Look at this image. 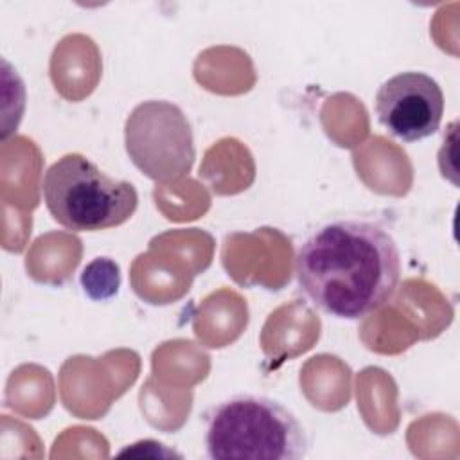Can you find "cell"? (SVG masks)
I'll use <instances>...</instances> for the list:
<instances>
[{
  "label": "cell",
  "mask_w": 460,
  "mask_h": 460,
  "mask_svg": "<svg viewBox=\"0 0 460 460\" xmlns=\"http://www.w3.org/2000/svg\"><path fill=\"white\" fill-rule=\"evenodd\" d=\"M295 275L298 289L314 307L340 320H359L395 293L401 253L381 225L336 219L302 243Z\"/></svg>",
  "instance_id": "cell-1"
},
{
  "label": "cell",
  "mask_w": 460,
  "mask_h": 460,
  "mask_svg": "<svg viewBox=\"0 0 460 460\" xmlns=\"http://www.w3.org/2000/svg\"><path fill=\"white\" fill-rule=\"evenodd\" d=\"M205 453L212 460H298L309 438L302 422L279 401L237 394L205 410Z\"/></svg>",
  "instance_id": "cell-2"
},
{
  "label": "cell",
  "mask_w": 460,
  "mask_h": 460,
  "mask_svg": "<svg viewBox=\"0 0 460 460\" xmlns=\"http://www.w3.org/2000/svg\"><path fill=\"white\" fill-rule=\"evenodd\" d=\"M41 194L52 219L72 232L119 226L138 205L131 181L108 176L81 153H66L45 171Z\"/></svg>",
  "instance_id": "cell-3"
},
{
  "label": "cell",
  "mask_w": 460,
  "mask_h": 460,
  "mask_svg": "<svg viewBox=\"0 0 460 460\" xmlns=\"http://www.w3.org/2000/svg\"><path fill=\"white\" fill-rule=\"evenodd\" d=\"M129 160L156 183L183 180L194 164V135L180 106L169 101H144L124 124Z\"/></svg>",
  "instance_id": "cell-4"
},
{
  "label": "cell",
  "mask_w": 460,
  "mask_h": 460,
  "mask_svg": "<svg viewBox=\"0 0 460 460\" xmlns=\"http://www.w3.org/2000/svg\"><path fill=\"white\" fill-rule=\"evenodd\" d=\"M379 124L402 142L431 137L442 122L444 93L438 83L424 72H399L386 79L376 93Z\"/></svg>",
  "instance_id": "cell-5"
},
{
  "label": "cell",
  "mask_w": 460,
  "mask_h": 460,
  "mask_svg": "<svg viewBox=\"0 0 460 460\" xmlns=\"http://www.w3.org/2000/svg\"><path fill=\"white\" fill-rule=\"evenodd\" d=\"M81 288L88 298L104 302L120 288V268L110 257H95L81 271Z\"/></svg>",
  "instance_id": "cell-6"
}]
</instances>
